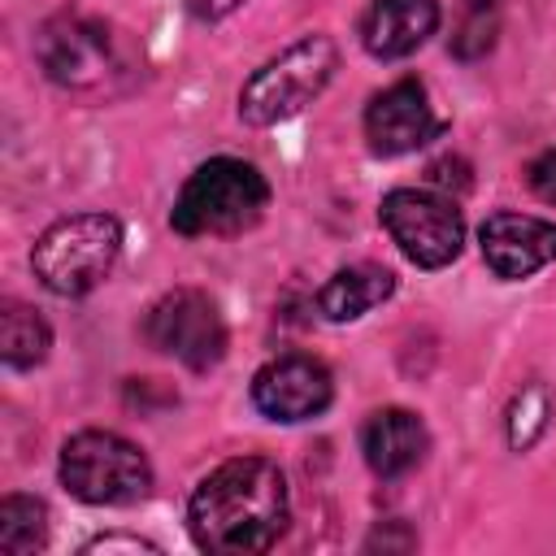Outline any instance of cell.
Wrapping results in <instances>:
<instances>
[{"label": "cell", "instance_id": "obj_11", "mask_svg": "<svg viewBox=\"0 0 556 556\" xmlns=\"http://www.w3.org/2000/svg\"><path fill=\"white\" fill-rule=\"evenodd\" d=\"M439 135V117L430 109V96L417 78H400L382 87L365 109V139L374 156H404L417 152Z\"/></svg>", "mask_w": 556, "mask_h": 556}, {"label": "cell", "instance_id": "obj_4", "mask_svg": "<svg viewBox=\"0 0 556 556\" xmlns=\"http://www.w3.org/2000/svg\"><path fill=\"white\" fill-rule=\"evenodd\" d=\"M122 256V222L113 213H70L52 222L35 248L30 269L52 295H87L96 291Z\"/></svg>", "mask_w": 556, "mask_h": 556}, {"label": "cell", "instance_id": "obj_13", "mask_svg": "<svg viewBox=\"0 0 556 556\" xmlns=\"http://www.w3.org/2000/svg\"><path fill=\"white\" fill-rule=\"evenodd\" d=\"M439 30V0H374L361 17V43L378 61L417 52Z\"/></svg>", "mask_w": 556, "mask_h": 556}, {"label": "cell", "instance_id": "obj_2", "mask_svg": "<svg viewBox=\"0 0 556 556\" xmlns=\"http://www.w3.org/2000/svg\"><path fill=\"white\" fill-rule=\"evenodd\" d=\"M35 61L52 87L78 100H91V104L122 100L143 83L139 43L122 26L78 13V9L52 13L35 30Z\"/></svg>", "mask_w": 556, "mask_h": 556}, {"label": "cell", "instance_id": "obj_12", "mask_svg": "<svg viewBox=\"0 0 556 556\" xmlns=\"http://www.w3.org/2000/svg\"><path fill=\"white\" fill-rule=\"evenodd\" d=\"M426 447H430V434H426V421L408 408H378L365 417L361 426V452H365V465L391 482V478H404L413 473L421 460H426Z\"/></svg>", "mask_w": 556, "mask_h": 556}, {"label": "cell", "instance_id": "obj_6", "mask_svg": "<svg viewBox=\"0 0 556 556\" xmlns=\"http://www.w3.org/2000/svg\"><path fill=\"white\" fill-rule=\"evenodd\" d=\"M61 486L96 508H126L152 491L148 456L113 430H78L61 447Z\"/></svg>", "mask_w": 556, "mask_h": 556}, {"label": "cell", "instance_id": "obj_1", "mask_svg": "<svg viewBox=\"0 0 556 556\" xmlns=\"http://www.w3.org/2000/svg\"><path fill=\"white\" fill-rule=\"evenodd\" d=\"M291 521L287 478L265 456L222 460L187 500V530L200 552L256 556L269 552Z\"/></svg>", "mask_w": 556, "mask_h": 556}, {"label": "cell", "instance_id": "obj_9", "mask_svg": "<svg viewBox=\"0 0 556 556\" xmlns=\"http://www.w3.org/2000/svg\"><path fill=\"white\" fill-rule=\"evenodd\" d=\"M330 400H334V378L317 356L287 352L252 374V404L269 421L282 426L313 421L330 408Z\"/></svg>", "mask_w": 556, "mask_h": 556}, {"label": "cell", "instance_id": "obj_5", "mask_svg": "<svg viewBox=\"0 0 556 556\" xmlns=\"http://www.w3.org/2000/svg\"><path fill=\"white\" fill-rule=\"evenodd\" d=\"M339 70V48L330 35H304L269 56L239 91V117L248 126H278L313 104Z\"/></svg>", "mask_w": 556, "mask_h": 556}, {"label": "cell", "instance_id": "obj_22", "mask_svg": "<svg viewBox=\"0 0 556 556\" xmlns=\"http://www.w3.org/2000/svg\"><path fill=\"white\" fill-rule=\"evenodd\" d=\"M239 4H248V0H187V13H191L195 22H222V17H230Z\"/></svg>", "mask_w": 556, "mask_h": 556}, {"label": "cell", "instance_id": "obj_17", "mask_svg": "<svg viewBox=\"0 0 556 556\" xmlns=\"http://www.w3.org/2000/svg\"><path fill=\"white\" fill-rule=\"evenodd\" d=\"M547 417H552V395H547V387L543 382H530V387H521L517 395H513V404H508V443H513V452H526V447H534L539 443V434L547 430Z\"/></svg>", "mask_w": 556, "mask_h": 556}, {"label": "cell", "instance_id": "obj_8", "mask_svg": "<svg viewBox=\"0 0 556 556\" xmlns=\"http://www.w3.org/2000/svg\"><path fill=\"white\" fill-rule=\"evenodd\" d=\"M143 339H148L156 352L182 361V365L195 369V374L213 369V365L226 356V343H230L217 304H213L204 291H195V287H174V291H165V295L148 308V317H143Z\"/></svg>", "mask_w": 556, "mask_h": 556}, {"label": "cell", "instance_id": "obj_10", "mask_svg": "<svg viewBox=\"0 0 556 556\" xmlns=\"http://www.w3.org/2000/svg\"><path fill=\"white\" fill-rule=\"evenodd\" d=\"M478 248H482V261L495 278L517 282V278H530L556 261V222L500 208L478 226Z\"/></svg>", "mask_w": 556, "mask_h": 556}, {"label": "cell", "instance_id": "obj_15", "mask_svg": "<svg viewBox=\"0 0 556 556\" xmlns=\"http://www.w3.org/2000/svg\"><path fill=\"white\" fill-rule=\"evenodd\" d=\"M48 348H52V330L48 321L22 304V300H9L4 313H0V356L9 369H35L39 361H48Z\"/></svg>", "mask_w": 556, "mask_h": 556}, {"label": "cell", "instance_id": "obj_21", "mask_svg": "<svg viewBox=\"0 0 556 556\" xmlns=\"http://www.w3.org/2000/svg\"><path fill=\"white\" fill-rule=\"evenodd\" d=\"M83 552H156V543H148V539H135V534H100V539H91Z\"/></svg>", "mask_w": 556, "mask_h": 556}, {"label": "cell", "instance_id": "obj_20", "mask_svg": "<svg viewBox=\"0 0 556 556\" xmlns=\"http://www.w3.org/2000/svg\"><path fill=\"white\" fill-rule=\"evenodd\" d=\"M526 187H530L543 204H556V148L539 152V156L526 165Z\"/></svg>", "mask_w": 556, "mask_h": 556}, {"label": "cell", "instance_id": "obj_16", "mask_svg": "<svg viewBox=\"0 0 556 556\" xmlns=\"http://www.w3.org/2000/svg\"><path fill=\"white\" fill-rule=\"evenodd\" d=\"M48 543V504L35 495H4L0 500V552L30 556Z\"/></svg>", "mask_w": 556, "mask_h": 556}, {"label": "cell", "instance_id": "obj_14", "mask_svg": "<svg viewBox=\"0 0 556 556\" xmlns=\"http://www.w3.org/2000/svg\"><path fill=\"white\" fill-rule=\"evenodd\" d=\"M391 295H395V274L387 265L361 261V265L334 269L317 287V313L326 321H356V317H365L369 308H378Z\"/></svg>", "mask_w": 556, "mask_h": 556}, {"label": "cell", "instance_id": "obj_7", "mask_svg": "<svg viewBox=\"0 0 556 556\" xmlns=\"http://www.w3.org/2000/svg\"><path fill=\"white\" fill-rule=\"evenodd\" d=\"M378 222L387 226L391 243L417 269H443L465 248V213L452 195L434 187H395L378 204Z\"/></svg>", "mask_w": 556, "mask_h": 556}, {"label": "cell", "instance_id": "obj_3", "mask_svg": "<svg viewBox=\"0 0 556 556\" xmlns=\"http://www.w3.org/2000/svg\"><path fill=\"white\" fill-rule=\"evenodd\" d=\"M269 208V182L252 161L213 156L195 165L174 195L169 226L182 239H230L252 230Z\"/></svg>", "mask_w": 556, "mask_h": 556}, {"label": "cell", "instance_id": "obj_19", "mask_svg": "<svg viewBox=\"0 0 556 556\" xmlns=\"http://www.w3.org/2000/svg\"><path fill=\"white\" fill-rule=\"evenodd\" d=\"M426 174H430V187H434V191H443V195H452V200H456V195H465V191H469V182H473V178H469V161H465V156H439V161H430V169H426Z\"/></svg>", "mask_w": 556, "mask_h": 556}, {"label": "cell", "instance_id": "obj_18", "mask_svg": "<svg viewBox=\"0 0 556 556\" xmlns=\"http://www.w3.org/2000/svg\"><path fill=\"white\" fill-rule=\"evenodd\" d=\"M495 30H500V17H495V0H465V17L452 35V52L460 61H478L491 52L495 43Z\"/></svg>", "mask_w": 556, "mask_h": 556}]
</instances>
